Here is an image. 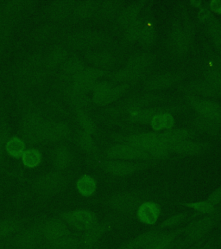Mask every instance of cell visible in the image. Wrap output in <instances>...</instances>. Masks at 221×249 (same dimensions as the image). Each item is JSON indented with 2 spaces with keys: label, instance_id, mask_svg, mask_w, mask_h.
Returning <instances> with one entry per match:
<instances>
[{
  "label": "cell",
  "instance_id": "1",
  "mask_svg": "<svg viewBox=\"0 0 221 249\" xmlns=\"http://www.w3.org/2000/svg\"><path fill=\"white\" fill-rule=\"evenodd\" d=\"M221 222V211L216 214L203 215L191 222L183 228V241L178 240L174 249H183L202 242Z\"/></svg>",
  "mask_w": 221,
  "mask_h": 249
},
{
  "label": "cell",
  "instance_id": "2",
  "mask_svg": "<svg viewBox=\"0 0 221 249\" xmlns=\"http://www.w3.org/2000/svg\"><path fill=\"white\" fill-rule=\"evenodd\" d=\"M150 193L144 191H128L119 192L112 196L105 202V205L121 216L128 217L135 214L140 205L148 201Z\"/></svg>",
  "mask_w": 221,
  "mask_h": 249
},
{
  "label": "cell",
  "instance_id": "3",
  "mask_svg": "<svg viewBox=\"0 0 221 249\" xmlns=\"http://www.w3.org/2000/svg\"><path fill=\"white\" fill-rule=\"evenodd\" d=\"M62 217L69 225L82 231L89 230L99 222L97 214L91 210L83 209L68 212Z\"/></svg>",
  "mask_w": 221,
  "mask_h": 249
},
{
  "label": "cell",
  "instance_id": "4",
  "mask_svg": "<svg viewBox=\"0 0 221 249\" xmlns=\"http://www.w3.org/2000/svg\"><path fill=\"white\" fill-rule=\"evenodd\" d=\"M168 230H163L160 224L154 226L152 230H148L144 233H140L137 236L126 241L115 249H144L159 237L162 233Z\"/></svg>",
  "mask_w": 221,
  "mask_h": 249
},
{
  "label": "cell",
  "instance_id": "5",
  "mask_svg": "<svg viewBox=\"0 0 221 249\" xmlns=\"http://www.w3.org/2000/svg\"><path fill=\"white\" fill-rule=\"evenodd\" d=\"M162 214V209L158 203L153 201L143 202L136 212V217L138 222L144 225L154 226L157 224Z\"/></svg>",
  "mask_w": 221,
  "mask_h": 249
},
{
  "label": "cell",
  "instance_id": "6",
  "mask_svg": "<svg viewBox=\"0 0 221 249\" xmlns=\"http://www.w3.org/2000/svg\"><path fill=\"white\" fill-rule=\"evenodd\" d=\"M108 156L113 160H132L150 159L143 151L132 145H116L109 150Z\"/></svg>",
  "mask_w": 221,
  "mask_h": 249
},
{
  "label": "cell",
  "instance_id": "7",
  "mask_svg": "<svg viewBox=\"0 0 221 249\" xmlns=\"http://www.w3.org/2000/svg\"><path fill=\"white\" fill-rule=\"evenodd\" d=\"M184 228V227H183ZM183 228H176L175 230H168L162 233L152 245L144 249H172L181 237L183 232Z\"/></svg>",
  "mask_w": 221,
  "mask_h": 249
},
{
  "label": "cell",
  "instance_id": "8",
  "mask_svg": "<svg viewBox=\"0 0 221 249\" xmlns=\"http://www.w3.org/2000/svg\"><path fill=\"white\" fill-rule=\"evenodd\" d=\"M104 167L105 171L113 175L128 176L143 170L145 165L124 161H109L104 164Z\"/></svg>",
  "mask_w": 221,
  "mask_h": 249
},
{
  "label": "cell",
  "instance_id": "9",
  "mask_svg": "<svg viewBox=\"0 0 221 249\" xmlns=\"http://www.w3.org/2000/svg\"><path fill=\"white\" fill-rule=\"evenodd\" d=\"M42 233L47 240L53 242L69 234L70 231L64 222L61 221H50L43 225Z\"/></svg>",
  "mask_w": 221,
  "mask_h": 249
},
{
  "label": "cell",
  "instance_id": "10",
  "mask_svg": "<svg viewBox=\"0 0 221 249\" xmlns=\"http://www.w3.org/2000/svg\"><path fill=\"white\" fill-rule=\"evenodd\" d=\"M186 208L191 209L195 211L200 215H206V214H216L221 211L220 206H216L213 203L206 201H197V202H186L183 204Z\"/></svg>",
  "mask_w": 221,
  "mask_h": 249
},
{
  "label": "cell",
  "instance_id": "11",
  "mask_svg": "<svg viewBox=\"0 0 221 249\" xmlns=\"http://www.w3.org/2000/svg\"><path fill=\"white\" fill-rule=\"evenodd\" d=\"M39 240L38 231L34 229L24 230L16 237V244L23 249L31 248L37 243Z\"/></svg>",
  "mask_w": 221,
  "mask_h": 249
},
{
  "label": "cell",
  "instance_id": "12",
  "mask_svg": "<svg viewBox=\"0 0 221 249\" xmlns=\"http://www.w3.org/2000/svg\"><path fill=\"white\" fill-rule=\"evenodd\" d=\"M191 214L187 212L183 213H177V214H171L167 218H165L163 222H160L159 224L163 228V230H175L180 224L187 221L190 217Z\"/></svg>",
  "mask_w": 221,
  "mask_h": 249
},
{
  "label": "cell",
  "instance_id": "13",
  "mask_svg": "<svg viewBox=\"0 0 221 249\" xmlns=\"http://www.w3.org/2000/svg\"><path fill=\"white\" fill-rule=\"evenodd\" d=\"M174 149L175 152L184 155H197L203 151L202 144L190 141L179 142L174 146Z\"/></svg>",
  "mask_w": 221,
  "mask_h": 249
},
{
  "label": "cell",
  "instance_id": "14",
  "mask_svg": "<svg viewBox=\"0 0 221 249\" xmlns=\"http://www.w3.org/2000/svg\"><path fill=\"white\" fill-rule=\"evenodd\" d=\"M78 191L85 196H89L96 190V182L90 176H84L79 179L77 183Z\"/></svg>",
  "mask_w": 221,
  "mask_h": 249
},
{
  "label": "cell",
  "instance_id": "15",
  "mask_svg": "<svg viewBox=\"0 0 221 249\" xmlns=\"http://www.w3.org/2000/svg\"><path fill=\"white\" fill-rule=\"evenodd\" d=\"M174 124L173 118L169 114H161L154 117L152 120V126L155 130L163 128H170Z\"/></svg>",
  "mask_w": 221,
  "mask_h": 249
},
{
  "label": "cell",
  "instance_id": "16",
  "mask_svg": "<svg viewBox=\"0 0 221 249\" xmlns=\"http://www.w3.org/2000/svg\"><path fill=\"white\" fill-rule=\"evenodd\" d=\"M197 109H198L199 112L205 114L206 116L212 117V118L219 116L221 113V110L218 106L215 105L214 103H211V102H206V101H202L201 103H198Z\"/></svg>",
  "mask_w": 221,
  "mask_h": 249
},
{
  "label": "cell",
  "instance_id": "17",
  "mask_svg": "<svg viewBox=\"0 0 221 249\" xmlns=\"http://www.w3.org/2000/svg\"><path fill=\"white\" fill-rule=\"evenodd\" d=\"M18 229L17 222L14 220H6L0 222V238L7 237Z\"/></svg>",
  "mask_w": 221,
  "mask_h": 249
},
{
  "label": "cell",
  "instance_id": "18",
  "mask_svg": "<svg viewBox=\"0 0 221 249\" xmlns=\"http://www.w3.org/2000/svg\"><path fill=\"white\" fill-rule=\"evenodd\" d=\"M23 163L28 167H35L41 162V156L35 150H30L23 154Z\"/></svg>",
  "mask_w": 221,
  "mask_h": 249
},
{
  "label": "cell",
  "instance_id": "19",
  "mask_svg": "<svg viewBox=\"0 0 221 249\" xmlns=\"http://www.w3.org/2000/svg\"><path fill=\"white\" fill-rule=\"evenodd\" d=\"M23 149H24V144L23 142L17 138L10 140L6 146L7 152L14 157H18L21 155L23 153Z\"/></svg>",
  "mask_w": 221,
  "mask_h": 249
},
{
  "label": "cell",
  "instance_id": "20",
  "mask_svg": "<svg viewBox=\"0 0 221 249\" xmlns=\"http://www.w3.org/2000/svg\"><path fill=\"white\" fill-rule=\"evenodd\" d=\"M207 201L216 206H220V204H221V186L210 194Z\"/></svg>",
  "mask_w": 221,
  "mask_h": 249
},
{
  "label": "cell",
  "instance_id": "21",
  "mask_svg": "<svg viewBox=\"0 0 221 249\" xmlns=\"http://www.w3.org/2000/svg\"><path fill=\"white\" fill-rule=\"evenodd\" d=\"M215 247V241L214 239H210L209 241H202L199 243L196 249H214Z\"/></svg>",
  "mask_w": 221,
  "mask_h": 249
},
{
  "label": "cell",
  "instance_id": "22",
  "mask_svg": "<svg viewBox=\"0 0 221 249\" xmlns=\"http://www.w3.org/2000/svg\"><path fill=\"white\" fill-rule=\"evenodd\" d=\"M211 8L214 12L221 14V1H213L211 3Z\"/></svg>",
  "mask_w": 221,
  "mask_h": 249
},
{
  "label": "cell",
  "instance_id": "23",
  "mask_svg": "<svg viewBox=\"0 0 221 249\" xmlns=\"http://www.w3.org/2000/svg\"><path fill=\"white\" fill-rule=\"evenodd\" d=\"M200 243V242H199ZM199 243L197 244H194V245L189 246V247H187V248H183V249H196L197 248V246H198Z\"/></svg>",
  "mask_w": 221,
  "mask_h": 249
},
{
  "label": "cell",
  "instance_id": "24",
  "mask_svg": "<svg viewBox=\"0 0 221 249\" xmlns=\"http://www.w3.org/2000/svg\"><path fill=\"white\" fill-rule=\"evenodd\" d=\"M216 242H217V245L219 246V249H221V234H220L219 238H218V240Z\"/></svg>",
  "mask_w": 221,
  "mask_h": 249
},
{
  "label": "cell",
  "instance_id": "25",
  "mask_svg": "<svg viewBox=\"0 0 221 249\" xmlns=\"http://www.w3.org/2000/svg\"><path fill=\"white\" fill-rule=\"evenodd\" d=\"M32 249V248H27V249Z\"/></svg>",
  "mask_w": 221,
  "mask_h": 249
},
{
  "label": "cell",
  "instance_id": "26",
  "mask_svg": "<svg viewBox=\"0 0 221 249\" xmlns=\"http://www.w3.org/2000/svg\"></svg>",
  "mask_w": 221,
  "mask_h": 249
}]
</instances>
